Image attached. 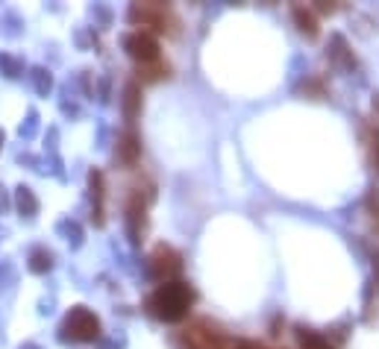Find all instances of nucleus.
I'll list each match as a JSON object with an SVG mask.
<instances>
[{"instance_id": "nucleus-13", "label": "nucleus", "mask_w": 379, "mask_h": 349, "mask_svg": "<svg viewBox=\"0 0 379 349\" xmlns=\"http://www.w3.org/2000/svg\"><path fill=\"white\" fill-rule=\"evenodd\" d=\"M18 209L27 214V217H33L36 214V209H38V203H36V197H33V191L30 188H18Z\"/></svg>"}, {"instance_id": "nucleus-2", "label": "nucleus", "mask_w": 379, "mask_h": 349, "mask_svg": "<svg viewBox=\"0 0 379 349\" xmlns=\"http://www.w3.org/2000/svg\"><path fill=\"white\" fill-rule=\"evenodd\" d=\"M180 340L185 343V349H224V343L229 338H224V332L209 320H194L192 326H185L180 332Z\"/></svg>"}, {"instance_id": "nucleus-20", "label": "nucleus", "mask_w": 379, "mask_h": 349, "mask_svg": "<svg viewBox=\"0 0 379 349\" xmlns=\"http://www.w3.org/2000/svg\"><path fill=\"white\" fill-rule=\"evenodd\" d=\"M318 12H323V15H326V12H336V6H333V4H318Z\"/></svg>"}, {"instance_id": "nucleus-19", "label": "nucleus", "mask_w": 379, "mask_h": 349, "mask_svg": "<svg viewBox=\"0 0 379 349\" xmlns=\"http://www.w3.org/2000/svg\"><path fill=\"white\" fill-rule=\"evenodd\" d=\"M373 127H376V132H379V94L373 97Z\"/></svg>"}, {"instance_id": "nucleus-18", "label": "nucleus", "mask_w": 379, "mask_h": 349, "mask_svg": "<svg viewBox=\"0 0 379 349\" xmlns=\"http://www.w3.org/2000/svg\"><path fill=\"white\" fill-rule=\"evenodd\" d=\"M224 349H256L250 340H227Z\"/></svg>"}, {"instance_id": "nucleus-12", "label": "nucleus", "mask_w": 379, "mask_h": 349, "mask_svg": "<svg viewBox=\"0 0 379 349\" xmlns=\"http://www.w3.org/2000/svg\"><path fill=\"white\" fill-rule=\"evenodd\" d=\"M88 185H91V197H94V206H98V220L103 223L100 212H103V177L98 170H91V177H88Z\"/></svg>"}, {"instance_id": "nucleus-1", "label": "nucleus", "mask_w": 379, "mask_h": 349, "mask_svg": "<svg viewBox=\"0 0 379 349\" xmlns=\"http://www.w3.org/2000/svg\"><path fill=\"white\" fill-rule=\"evenodd\" d=\"M194 306V291L188 288L185 282H162L150 296H147V311L156 317V320H165V323H180L188 317Z\"/></svg>"}, {"instance_id": "nucleus-15", "label": "nucleus", "mask_w": 379, "mask_h": 349, "mask_svg": "<svg viewBox=\"0 0 379 349\" xmlns=\"http://www.w3.org/2000/svg\"><path fill=\"white\" fill-rule=\"evenodd\" d=\"M365 144H368V156H370L373 170H379V132L365 130Z\"/></svg>"}, {"instance_id": "nucleus-21", "label": "nucleus", "mask_w": 379, "mask_h": 349, "mask_svg": "<svg viewBox=\"0 0 379 349\" xmlns=\"http://www.w3.org/2000/svg\"><path fill=\"white\" fill-rule=\"evenodd\" d=\"M259 349H265V346H259Z\"/></svg>"}, {"instance_id": "nucleus-11", "label": "nucleus", "mask_w": 379, "mask_h": 349, "mask_svg": "<svg viewBox=\"0 0 379 349\" xmlns=\"http://www.w3.org/2000/svg\"><path fill=\"white\" fill-rule=\"evenodd\" d=\"M138 112H141V85L133 80V83H127V88H124V118H127V120H135Z\"/></svg>"}, {"instance_id": "nucleus-6", "label": "nucleus", "mask_w": 379, "mask_h": 349, "mask_svg": "<svg viewBox=\"0 0 379 349\" xmlns=\"http://www.w3.org/2000/svg\"><path fill=\"white\" fill-rule=\"evenodd\" d=\"M124 50H127V53H130V56H133L138 65L162 59V56H159V41H156L150 33H145V30H135V33H130V36L124 38Z\"/></svg>"}, {"instance_id": "nucleus-10", "label": "nucleus", "mask_w": 379, "mask_h": 349, "mask_svg": "<svg viewBox=\"0 0 379 349\" xmlns=\"http://www.w3.org/2000/svg\"><path fill=\"white\" fill-rule=\"evenodd\" d=\"M171 73V65L168 62H162V59H156V62H145V65H138L135 68V77L141 80V83H159L162 77H168Z\"/></svg>"}, {"instance_id": "nucleus-16", "label": "nucleus", "mask_w": 379, "mask_h": 349, "mask_svg": "<svg viewBox=\"0 0 379 349\" xmlns=\"http://www.w3.org/2000/svg\"><path fill=\"white\" fill-rule=\"evenodd\" d=\"M365 206H368V214H370V223H373V229L379 232V197H376V194H370Z\"/></svg>"}, {"instance_id": "nucleus-9", "label": "nucleus", "mask_w": 379, "mask_h": 349, "mask_svg": "<svg viewBox=\"0 0 379 349\" xmlns=\"http://www.w3.org/2000/svg\"><path fill=\"white\" fill-rule=\"evenodd\" d=\"M141 156V144H138V135L133 130H127L121 135V141H118V159H121L124 165H135Z\"/></svg>"}, {"instance_id": "nucleus-4", "label": "nucleus", "mask_w": 379, "mask_h": 349, "mask_svg": "<svg viewBox=\"0 0 379 349\" xmlns=\"http://www.w3.org/2000/svg\"><path fill=\"white\" fill-rule=\"evenodd\" d=\"M130 21L135 24V27H147V30H156V33H174V12L168 6H162V4H135L130 9Z\"/></svg>"}, {"instance_id": "nucleus-17", "label": "nucleus", "mask_w": 379, "mask_h": 349, "mask_svg": "<svg viewBox=\"0 0 379 349\" xmlns=\"http://www.w3.org/2000/svg\"><path fill=\"white\" fill-rule=\"evenodd\" d=\"M36 80H38V91H41V94H44V91H51V77H47V73H44L41 68L36 71Z\"/></svg>"}, {"instance_id": "nucleus-5", "label": "nucleus", "mask_w": 379, "mask_h": 349, "mask_svg": "<svg viewBox=\"0 0 379 349\" xmlns=\"http://www.w3.org/2000/svg\"><path fill=\"white\" fill-rule=\"evenodd\" d=\"M65 335L71 340H94L100 338V320L88 308H71V314L65 317Z\"/></svg>"}, {"instance_id": "nucleus-3", "label": "nucleus", "mask_w": 379, "mask_h": 349, "mask_svg": "<svg viewBox=\"0 0 379 349\" xmlns=\"http://www.w3.org/2000/svg\"><path fill=\"white\" fill-rule=\"evenodd\" d=\"M147 270L159 282H177V276L182 273V256L168 244H156L147 259Z\"/></svg>"}, {"instance_id": "nucleus-14", "label": "nucleus", "mask_w": 379, "mask_h": 349, "mask_svg": "<svg viewBox=\"0 0 379 349\" xmlns=\"http://www.w3.org/2000/svg\"><path fill=\"white\" fill-rule=\"evenodd\" d=\"M51 267H53V256L44 253V249H36V253L30 256V270L33 273H44V270H51Z\"/></svg>"}, {"instance_id": "nucleus-7", "label": "nucleus", "mask_w": 379, "mask_h": 349, "mask_svg": "<svg viewBox=\"0 0 379 349\" xmlns=\"http://www.w3.org/2000/svg\"><path fill=\"white\" fill-rule=\"evenodd\" d=\"M127 229H130V238L135 244L141 241V235L147 229V203L138 194H133L130 203H127Z\"/></svg>"}, {"instance_id": "nucleus-8", "label": "nucleus", "mask_w": 379, "mask_h": 349, "mask_svg": "<svg viewBox=\"0 0 379 349\" xmlns=\"http://www.w3.org/2000/svg\"><path fill=\"white\" fill-rule=\"evenodd\" d=\"M294 24H297V30L306 36V38H318L321 36V27H318V15L312 9H306V6H294Z\"/></svg>"}]
</instances>
